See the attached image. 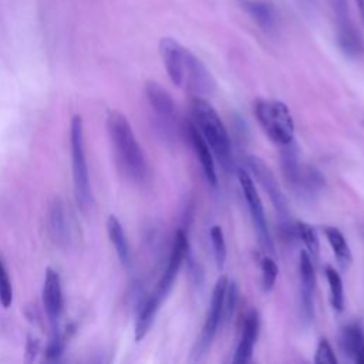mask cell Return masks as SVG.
I'll return each mask as SVG.
<instances>
[{"label": "cell", "mask_w": 364, "mask_h": 364, "mask_svg": "<svg viewBox=\"0 0 364 364\" xmlns=\"http://www.w3.org/2000/svg\"><path fill=\"white\" fill-rule=\"evenodd\" d=\"M107 232H108V237L117 252V256L119 259V262L128 267L131 264V250H129V245L124 232V228L121 225V222L118 220L117 216L111 215L107 220Z\"/></svg>", "instance_id": "44dd1931"}, {"label": "cell", "mask_w": 364, "mask_h": 364, "mask_svg": "<svg viewBox=\"0 0 364 364\" xmlns=\"http://www.w3.org/2000/svg\"><path fill=\"white\" fill-rule=\"evenodd\" d=\"M255 117L264 134L277 145L293 142L294 121L287 105L274 98H257L255 101Z\"/></svg>", "instance_id": "277c9868"}, {"label": "cell", "mask_w": 364, "mask_h": 364, "mask_svg": "<svg viewBox=\"0 0 364 364\" xmlns=\"http://www.w3.org/2000/svg\"><path fill=\"white\" fill-rule=\"evenodd\" d=\"M260 269H262V289L264 291H270L277 279V273H279L277 264L270 256H266L262 259Z\"/></svg>", "instance_id": "83f0119b"}, {"label": "cell", "mask_w": 364, "mask_h": 364, "mask_svg": "<svg viewBox=\"0 0 364 364\" xmlns=\"http://www.w3.org/2000/svg\"><path fill=\"white\" fill-rule=\"evenodd\" d=\"M11 300H13L11 283L3 263L0 262V303L3 304V307L7 309L11 304Z\"/></svg>", "instance_id": "f546056e"}, {"label": "cell", "mask_w": 364, "mask_h": 364, "mask_svg": "<svg viewBox=\"0 0 364 364\" xmlns=\"http://www.w3.org/2000/svg\"><path fill=\"white\" fill-rule=\"evenodd\" d=\"M296 232H297V237L301 239V242L304 243L311 260H317L318 252H320V240L316 229L306 222H297Z\"/></svg>", "instance_id": "d4e9b609"}, {"label": "cell", "mask_w": 364, "mask_h": 364, "mask_svg": "<svg viewBox=\"0 0 364 364\" xmlns=\"http://www.w3.org/2000/svg\"><path fill=\"white\" fill-rule=\"evenodd\" d=\"M247 166L252 171L256 181L259 182V185L269 195V198L272 200V205H273V208L277 213L280 226L291 223L287 199H286L274 173L272 172V169L264 164V161L262 158H259L256 155L247 156Z\"/></svg>", "instance_id": "ba28073f"}, {"label": "cell", "mask_w": 364, "mask_h": 364, "mask_svg": "<svg viewBox=\"0 0 364 364\" xmlns=\"http://www.w3.org/2000/svg\"><path fill=\"white\" fill-rule=\"evenodd\" d=\"M70 337L68 334V327L65 328V331L60 333L58 330H54L53 333V337L50 340V343L47 344V348H46V358L50 360V361H54V360H58L60 355L63 354L64 351V347H65V341L67 338Z\"/></svg>", "instance_id": "4316f807"}, {"label": "cell", "mask_w": 364, "mask_h": 364, "mask_svg": "<svg viewBox=\"0 0 364 364\" xmlns=\"http://www.w3.org/2000/svg\"><path fill=\"white\" fill-rule=\"evenodd\" d=\"M259 328H260L259 313L257 310L250 309L245 317L240 340L235 350V355L232 358L235 364H246L252 360L255 344L259 336Z\"/></svg>", "instance_id": "2e32d148"}, {"label": "cell", "mask_w": 364, "mask_h": 364, "mask_svg": "<svg viewBox=\"0 0 364 364\" xmlns=\"http://www.w3.org/2000/svg\"><path fill=\"white\" fill-rule=\"evenodd\" d=\"M183 87L193 95L208 97L213 94L216 88L215 78L206 68V65L188 50L185 75H183Z\"/></svg>", "instance_id": "7c38bea8"}, {"label": "cell", "mask_w": 364, "mask_h": 364, "mask_svg": "<svg viewBox=\"0 0 364 364\" xmlns=\"http://www.w3.org/2000/svg\"><path fill=\"white\" fill-rule=\"evenodd\" d=\"M326 279L328 282V289H330V301L334 310L341 311L344 309V287H343V280L337 270L331 266H326L324 269Z\"/></svg>", "instance_id": "cb8c5ba5"}, {"label": "cell", "mask_w": 364, "mask_h": 364, "mask_svg": "<svg viewBox=\"0 0 364 364\" xmlns=\"http://www.w3.org/2000/svg\"><path fill=\"white\" fill-rule=\"evenodd\" d=\"M64 203L60 199H55L51 203L50 212H48V220H50V232L58 243L65 242L68 236V228H67V215L65 209L63 206Z\"/></svg>", "instance_id": "603a6c76"}, {"label": "cell", "mask_w": 364, "mask_h": 364, "mask_svg": "<svg viewBox=\"0 0 364 364\" xmlns=\"http://www.w3.org/2000/svg\"><path fill=\"white\" fill-rule=\"evenodd\" d=\"M191 109L199 132L210 146L212 152L218 156L219 162L229 169L232 165V142L219 114L203 97L198 95H193Z\"/></svg>", "instance_id": "7a4b0ae2"}, {"label": "cell", "mask_w": 364, "mask_h": 364, "mask_svg": "<svg viewBox=\"0 0 364 364\" xmlns=\"http://www.w3.org/2000/svg\"><path fill=\"white\" fill-rule=\"evenodd\" d=\"M314 363L323 364V363H328V364H336L337 363V357L330 346V343L326 338H321L317 344L316 348V355H314Z\"/></svg>", "instance_id": "4dcf8cb0"}, {"label": "cell", "mask_w": 364, "mask_h": 364, "mask_svg": "<svg viewBox=\"0 0 364 364\" xmlns=\"http://www.w3.org/2000/svg\"><path fill=\"white\" fill-rule=\"evenodd\" d=\"M340 348L354 363L364 364V330L360 323L354 321L341 328Z\"/></svg>", "instance_id": "ac0fdd59"}, {"label": "cell", "mask_w": 364, "mask_h": 364, "mask_svg": "<svg viewBox=\"0 0 364 364\" xmlns=\"http://www.w3.org/2000/svg\"><path fill=\"white\" fill-rule=\"evenodd\" d=\"M236 176H237L239 185L242 188L245 200L247 203V208H249V212H250V218H252L255 230H256L257 237H259V243H260V246H262V249L264 252H267L270 255H274V243H273L269 226H267L263 202H262V199H260V196H259V193L256 191L255 182L250 178V175L245 169H242V168H239L236 171Z\"/></svg>", "instance_id": "8992f818"}, {"label": "cell", "mask_w": 364, "mask_h": 364, "mask_svg": "<svg viewBox=\"0 0 364 364\" xmlns=\"http://www.w3.org/2000/svg\"><path fill=\"white\" fill-rule=\"evenodd\" d=\"M299 277H300V307L307 323L314 317V286L316 276L313 260L306 250L299 256Z\"/></svg>", "instance_id": "9a60e30c"}, {"label": "cell", "mask_w": 364, "mask_h": 364, "mask_svg": "<svg viewBox=\"0 0 364 364\" xmlns=\"http://www.w3.org/2000/svg\"><path fill=\"white\" fill-rule=\"evenodd\" d=\"M145 97L156 115L161 129L165 135H172L176 119V105L172 95L158 82L148 81L145 84Z\"/></svg>", "instance_id": "30bf717a"}, {"label": "cell", "mask_w": 364, "mask_h": 364, "mask_svg": "<svg viewBox=\"0 0 364 364\" xmlns=\"http://www.w3.org/2000/svg\"><path fill=\"white\" fill-rule=\"evenodd\" d=\"M337 41L341 51L350 58H357L364 53V41L354 23L351 21L343 0L336 1Z\"/></svg>", "instance_id": "8fae6325"}, {"label": "cell", "mask_w": 364, "mask_h": 364, "mask_svg": "<svg viewBox=\"0 0 364 364\" xmlns=\"http://www.w3.org/2000/svg\"><path fill=\"white\" fill-rule=\"evenodd\" d=\"M239 300V289L235 282H228L226 286V293H225V300H223V316L222 320L229 321L233 316L235 307Z\"/></svg>", "instance_id": "f1b7e54d"}, {"label": "cell", "mask_w": 364, "mask_h": 364, "mask_svg": "<svg viewBox=\"0 0 364 364\" xmlns=\"http://www.w3.org/2000/svg\"><path fill=\"white\" fill-rule=\"evenodd\" d=\"M107 131L121 171L134 182H144L148 166L139 142L127 117L112 109L107 115Z\"/></svg>", "instance_id": "6da1fadb"}, {"label": "cell", "mask_w": 364, "mask_h": 364, "mask_svg": "<svg viewBox=\"0 0 364 364\" xmlns=\"http://www.w3.org/2000/svg\"><path fill=\"white\" fill-rule=\"evenodd\" d=\"M159 54L172 84L176 87H183L188 50L176 40L171 37H164L159 41Z\"/></svg>", "instance_id": "4fadbf2b"}, {"label": "cell", "mask_w": 364, "mask_h": 364, "mask_svg": "<svg viewBox=\"0 0 364 364\" xmlns=\"http://www.w3.org/2000/svg\"><path fill=\"white\" fill-rule=\"evenodd\" d=\"M43 306L47 316V320L53 326L54 330H57V324L60 320V316L63 313L64 299H63V289H61V280L60 274L48 267L46 270V277L43 283Z\"/></svg>", "instance_id": "5bb4252c"}, {"label": "cell", "mask_w": 364, "mask_h": 364, "mask_svg": "<svg viewBox=\"0 0 364 364\" xmlns=\"http://www.w3.org/2000/svg\"><path fill=\"white\" fill-rule=\"evenodd\" d=\"M323 232L327 237V242L331 246V250H333L336 259L338 260V264L343 269H347L353 262V255H351L350 246H348L344 235L341 233L340 229H337L334 226H324Z\"/></svg>", "instance_id": "7402d4cb"}, {"label": "cell", "mask_w": 364, "mask_h": 364, "mask_svg": "<svg viewBox=\"0 0 364 364\" xmlns=\"http://www.w3.org/2000/svg\"><path fill=\"white\" fill-rule=\"evenodd\" d=\"M38 350H40V341L36 337L28 336L27 337V346H26V354H27L26 360L27 361H33L36 358Z\"/></svg>", "instance_id": "1f68e13d"}, {"label": "cell", "mask_w": 364, "mask_h": 364, "mask_svg": "<svg viewBox=\"0 0 364 364\" xmlns=\"http://www.w3.org/2000/svg\"><path fill=\"white\" fill-rule=\"evenodd\" d=\"M161 304L162 301L158 297H155L152 293L142 301L138 310L136 323H135V341L144 340V337L148 334Z\"/></svg>", "instance_id": "ffe728a7"}, {"label": "cell", "mask_w": 364, "mask_h": 364, "mask_svg": "<svg viewBox=\"0 0 364 364\" xmlns=\"http://www.w3.org/2000/svg\"><path fill=\"white\" fill-rule=\"evenodd\" d=\"M188 252H189V242H188L186 233L183 229H178L173 235V242H172L171 255H169L166 267L152 291V294L155 297H158L161 301H164L165 297L168 296V293L171 291L173 282L178 276V272L183 263V260L186 259Z\"/></svg>", "instance_id": "9c48e42d"}, {"label": "cell", "mask_w": 364, "mask_h": 364, "mask_svg": "<svg viewBox=\"0 0 364 364\" xmlns=\"http://www.w3.org/2000/svg\"><path fill=\"white\" fill-rule=\"evenodd\" d=\"M226 286H228V277L220 276L213 287L209 310H208L200 336H199V338L193 347V351H192L193 361H199L206 355V353L209 351L212 341L218 333V328H219V324H220L222 316H223V300H225Z\"/></svg>", "instance_id": "52a82bcc"}, {"label": "cell", "mask_w": 364, "mask_h": 364, "mask_svg": "<svg viewBox=\"0 0 364 364\" xmlns=\"http://www.w3.org/2000/svg\"><path fill=\"white\" fill-rule=\"evenodd\" d=\"M240 7L252 17V20L264 31H273L277 26V14L274 7L264 0H237Z\"/></svg>", "instance_id": "d6986e66"}, {"label": "cell", "mask_w": 364, "mask_h": 364, "mask_svg": "<svg viewBox=\"0 0 364 364\" xmlns=\"http://www.w3.org/2000/svg\"><path fill=\"white\" fill-rule=\"evenodd\" d=\"M209 236H210V242H212L216 266L219 270H222L225 266V262H226V256H228V247H226L225 235H223L222 228L218 225L212 226L209 230Z\"/></svg>", "instance_id": "484cf974"}, {"label": "cell", "mask_w": 364, "mask_h": 364, "mask_svg": "<svg viewBox=\"0 0 364 364\" xmlns=\"http://www.w3.org/2000/svg\"><path fill=\"white\" fill-rule=\"evenodd\" d=\"M280 166L287 186L300 199L313 200L324 186V178L318 169L301 164L294 142L284 145L280 152Z\"/></svg>", "instance_id": "3957f363"}, {"label": "cell", "mask_w": 364, "mask_h": 364, "mask_svg": "<svg viewBox=\"0 0 364 364\" xmlns=\"http://www.w3.org/2000/svg\"><path fill=\"white\" fill-rule=\"evenodd\" d=\"M70 144H71V162H73V179L74 192L78 206L87 212L91 206V188L88 166L84 151V134H82V119L80 115L73 117L70 128Z\"/></svg>", "instance_id": "5b68a950"}, {"label": "cell", "mask_w": 364, "mask_h": 364, "mask_svg": "<svg viewBox=\"0 0 364 364\" xmlns=\"http://www.w3.org/2000/svg\"><path fill=\"white\" fill-rule=\"evenodd\" d=\"M355 4H357V9H358V13H360V18L364 24V0H355Z\"/></svg>", "instance_id": "d6a6232c"}, {"label": "cell", "mask_w": 364, "mask_h": 364, "mask_svg": "<svg viewBox=\"0 0 364 364\" xmlns=\"http://www.w3.org/2000/svg\"><path fill=\"white\" fill-rule=\"evenodd\" d=\"M186 134H188L191 145H192V148L196 154V158H198V161L202 166V171H203V175H205L206 181L212 186H216L218 185V175H216V168H215V161H213L210 146L208 145V142L205 141L202 134L199 132L198 127L193 125L192 122L186 124Z\"/></svg>", "instance_id": "e0dca14e"}]
</instances>
